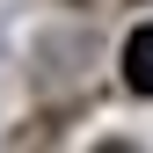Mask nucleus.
<instances>
[{
  "label": "nucleus",
  "mask_w": 153,
  "mask_h": 153,
  "mask_svg": "<svg viewBox=\"0 0 153 153\" xmlns=\"http://www.w3.org/2000/svg\"><path fill=\"white\" fill-rule=\"evenodd\" d=\"M124 88L131 95H153V22H139L124 36Z\"/></svg>",
  "instance_id": "f257e3e1"
}]
</instances>
